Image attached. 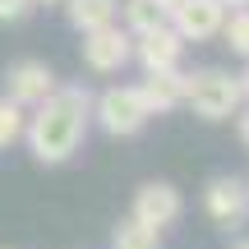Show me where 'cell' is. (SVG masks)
Segmentation results:
<instances>
[{
  "label": "cell",
  "mask_w": 249,
  "mask_h": 249,
  "mask_svg": "<svg viewBox=\"0 0 249 249\" xmlns=\"http://www.w3.org/2000/svg\"><path fill=\"white\" fill-rule=\"evenodd\" d=\"M88 124H92V92L83 83H55V92L46 102H37L23 124L28 152L42 166H60L79 152Z\"/></svg>",
  "instance_id": "6da1fadb"
},
{
  "label": "cell",
  "mask_w": 249,
  "mask_h": 249,
  "mask_svg": "<svg viewBox=\"0 0 249 249\" xmlns=\"http://www.w3.org/2000/svg\"><path fill=\"white\" fill-rule=\"evenodd\" d=\"M185 107L203 120H231L240 116L245 107V92H240V79L226 70H198V74H185Z\"/></svg>",
  "instance_id": "7a4b0ae2"
},
{
  "label": "cell",
  "mask_w": 249,
  "mask_h": 249,
  "mask_svg": "<svg viewBox=\"0 0 249 249\" xmlns=\"http://www.w3.org/2000/svg\"><path fill=\"white\" fill-rule=\"evenodd\" d=\"M92 120H97L111 139H129V134H139L143 124L152 120V111H148V102H143L139 88L120 83V88H107L102 97H92Z\"/></svg>",
  "instance_id": "3957f363"
},
{
  "label": "cell",
  "mask_w": 249,
  "mask_h": 249,
  "mask_svg": "<svg viewBox=\"0 0 249 249\" xmlns=\"http://www.w3.org/2000/svg\"><path fill=\"white\" fill-rule=\"evenodd\" d=\"M134 60V33L124 23H107L83 33V65L92 74H116Z\"/></svg>",
  "instance_id": "277c9868"
},
{
  "label": "cell",
  "mask_w": 249,
  "mask_h": 249,
  "mask_svg": "<svg viewBox=\"0 0 249 249\" xmlns=\"http://www.w3.org/2000/svg\"><path fill=\"white\" fill-rule=\"evenodd\" d=\"M180 213H185V198H180V189L166 185V180H148V185L134 194V208H129V217H139V222L152 226V231L176 226Z\"/></svg>",
  "instance_id": "5b68a950"
},
{
  "label": "cell",
  "mask_w": 249,
  "mask_h": 249,
  "mask_svg": "<svg viewBox=\"0 0 249 249\" xmlns=\"http://www.w3.org/2000/svg\"><path fill=\"white\" fill-rule=\"evenodd\" d=\"M203 213L213 217L222 231H235V226L249 217V189H245V180H235V176L208 180V189H203Z\"/></svg>",
  "instance_id": "8992f818"
},
{
  "label": "cell",
  "mask_w": 249,
  "mask_h": 249,
  "mask_svg": "<svg viewBox=\"0 0 249 249\" xmlns=\"http://www.w3.org/2000/svg\"><path fill=\"white\" fill-rule=\"evenodd\" d=\"M55 92V70L46 60H18V65H9V74H5V97L9 102H18L23 111H33L37 102H46Z\"/></svg>",
  "instance_id": "52a82bcc"
},
{
  "label": "cell",
  "mask_w": 249,
  "mask_h": 249,
  "mask_svg": "<svg viewBox=\"0 0 249 249\" xmlns=\"http://www.w3.org/2000/svg\"><path fill=\"white\" fill-rule=\"evenodd\" d=\"M185 42H213L222 37V23H226V5L222 0H185L180 9H171L166 18Z\"/></svg>",
  "instance_id": "ba28073f"
},
{
  "label": "cell",
  "mask_w": 249,
  "mask_h": 249,
  "mask_svg": "<svg viewBox=\"0 0 249 249\" xmlns=\"http://www.w3.org/2000/svg\"><path fill=\"white\" fill-rule=\"evenodd\" d=\"M180 55H185V37H180L171 23H161V28H152V33L134 37V60L143 65V74L180 70Z\"/></svg>",
  "instance_id": "9c48e42d"
},
{
  "label": "cell",
  "mask_w": 249,
  "mask_h": 249,
  "mask_svg": "<svg viewBox=\"0 0 249 249\" xmlns=\"http://www.w3.org/2000/svg\"><path fill=\"white\" fill-rule=\"evenodd\" d=\"M139 92H143L152 116H171L176 107H185V74L180 70H157L139 83Z\"/></svg>",
  "instance_id": "30bf717a"
},
{
  "label": "cell",
  "mask_w": 249,
  "mask_h": 249,
  "mask_svg": "<svg viewBox=\"0 0 249 249\" xmlns=\"http://www.w3.org/2000/svg\"><path fill=\"white\" fill-rule=\"evenodd\" d=\"M65 18L74 33H92L120 18V0H65Z\"/></svg>",
  "instance_id": "8fae6325"
},
{
  "label": "cell",
  "mask_w": 249,
  "mask_h": 249,
  "mask_svg": "<svg viewBox=\"0 0 249 249\" xmlns=\"http://www.w3.org/2000/svg\"><path fill=\"white\" fill-rule=\"evenodd\" d=\"M120 18H124V28L139 37V33H152V28L166 23V9H161L157 0H124V5H120Z\"/></svg>",
  "instance_id": "7c38bea8"
},
{
  "label": "cell",
  "mask_w": 249,
  "mask_h": 249,
  "mask_svg": "<svg viewBox=\"0 0 249 249\" xmlns=\"http://www.w3.org/2000/svg\"><path fill=\"white\" fill-rule=\"evenodd\" d=\"M111 245L116 249H161V231L143 226L139 217H124V222L116 226V235H111Z\"/></svg>",
  "instance_id": "4fadbf2b"
},
{
  "label": "cell",
  "mask_w": 249,
  "mask_h": 249,
  "mask_svg": "<svg viewBox=\"0 0 249 249\" xmlns=\"http://www.w3.org/2000/svg\"><path fill=\"white\" fill-rule=\"evenodd\" d=\"M222 42L231 46L235 55H245V60H249V5H240L235 14H226V23H222Z\"/></svg>",
  "instance_id": "5bb4252c"
},
{
  "label": "cell",
  "mask_w": 249,
  "mask_h": 249,
  "mask_svg": "<svg viewBox=\"0 0 249 249\" xmlns=\"http://www.w3.org/2000/svg\"><path fill=\"white\" fill-rule=\"evenodd\" d=\"M23 124H28V111L18 107V102L0 97V148H9V143L23 139Z\"/></svg>",
  "instance_id": "9a60e30c"
},
{
  "label": "cell",
  "mask_w": 249,
  "mask_h": 249,
  "mask_svg": "<svg viewBox=\"0 0 249 249\" xmlns=\"http://www.w3.org/2000/svg\"><path fill=\"white\" fill-rule=\"evenodd\" d=\"M33 9V0H0V23H14Z\"/></svg>",
  "instance_id": "2e32d148"
},
{
  "label": "cell",
  "mask_w": 249,
  "mask_h": 249,
  "mask_svg": "<svg viewBox=\"0 0 249 249\" xmlns=\"http://www.w3.org/2000/svg\"><path fill=\"white\" fill-rule=\"evenodd\" d=\"M235 120H240V143L249 148V111H240V116H235Z\"/></svg>",
  "instance_id": "e0dca14e"
},
{
  "label": "cell",
  "mask_w": 249,
  "mask_h": 249,
  "mask_svg": "<svg viewBox=\"0 0 249 249\" xmlns=\"http://www.w3.org/2000/svg\"><path fill=\"white\" fill-rule=\"evenodd\" d=\"M157 5L166 9V18H171V9H180V5H185V0H157Z\"/></svg>",
  "instance_id": "ac0fdd59"
},
{
  "label": "cell",
  "mask_w": 249,
  "mask_h": 249,
  "mask_svg": "<svg viewBox=\"0 0 249 249\" xmlns=\"http://www.w3.org/2000/svg\"><path fill=\"white\" fill-rule=\"evenodd\" d=\"M240 92H245V102H249V65H245V74H240Z\"/></svg>",
  "instance_id": "d6986e66"
},
{
  "label": "cell",
  "mask_w": 249,
  "mask_h": 249,
  "mask_svg": "<svg viewBox=\"0 0 249 249\" xmlns=\"http://www.w3.org/2000/svg\"><path fill=\"white\" fill-rule=\"evenodd\" d=\"M222 5H226V9H231V5H235V9H240V5H249V0H222Z\"/></svg>",
  "instance_id": "ffe728a7"
},
{
  "label": "cell",
  "mask_w": 249,
  "mask_h": 249,
  "mask_svg": "<svg viewBox=\"0 0 249 249\" xmlns=\"http://www.w3.org/2000/svg\"><path fill=\"white\" fill-rule=\"evenodd\" d=\"M33 5H65V0H33Z\"/></svg>",
  "instance_id": "44dd1931"
},
{
  "label": "cell",
  "mask_w": 249,
  "mask_h": 249,
  "mask_svg": "<svg viewBox=\"0 0 249 249\" xmlns=\"http://www.w3.org/2000/svg\"><path fill=\"white\" fill-rule=\"evenodd\" d=\"M235 249H249V240H240V245H235Z\"/></svg>",
  "instance_id": "7402d4cb"
},
{
  "label": "cell",
  "mask_w": 249,
  "mask_h": 249,
  "mask_svg": "<svg viewBox=\"0 0 249 249\" xmlns=\"http://www.w3.org/2000/svg\"><path fill=\"white\" fill-rule=\"evenodd\" d=\"M245 189H249V180H245Z\"/></svg>",
  "instance_id": "603a6c76"
}]
</instances>
